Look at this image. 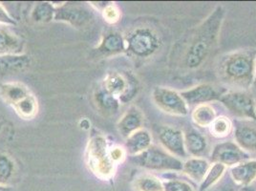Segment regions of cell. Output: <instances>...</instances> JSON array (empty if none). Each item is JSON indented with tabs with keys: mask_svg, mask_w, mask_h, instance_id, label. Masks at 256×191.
Instances as JSON below:
<instances>
[{
	"mask_svg": "<svg viewBox=\"0 0 256 191\" xmlns=\"http://www.w3.org/2000/svg\"><path fill=\"white\" fill-rule=\"evenodd\" d=\"M224 18V8L218 6L202 24L196 27L184 42V50H181L182 67L193 70L206 62L218 42Z\"/></svg>",
	"mask_w": 256,
	"mask_h": 191,
	"instance_id": "cell-1",
	"label": "cell"
},
{
	"mask_svg": "<svg viewBox=\"0 0 256 191\" xmlns=\"http://www.w3.org/2000/svg\"><path fill=\"white\" fill-rule=\"evenodd\" d=\"M256 67V49L239 50L222 60L219 74L226 84L246 90L254 84Z\"/></svg>",
	"mask_w": 256,
	"mask_h": 191,
	"instance_id": "cell-2",
	"label": "cell"
},
{
	"mask_svg": "<svg viewBox=\"0 0 256 191\" xmlns=\"http://www.w3.org/2000/svg\"><path fill=\"white\" fill-rule=\"evenodd\" d=\"M86 162L89 170L100 180H111L116 173L117 164L111 157V148L100 134L92 135L86 148Z\"/></svg>",
	"mask_w": 256,
	"mask_h": 191,
	"instance_id": "cell-3",
	"label": "cell"
},
{
	"mask_svg": "<svg viewBox=\"0 0 256 191\" xmlns=\"http://www.w3.org/2000/svg\"><path fill=\"white\" fill-rule=\"evenodd\" d=\"M126 53L137 58H148L160 50L162 40L150 27H137L124 36Z\"/></svg>",
	"mask_w": 256,
	"mask_h": 191,
	"instance_id": "cell-4",
	"label": "cell"
},
{
	"mask_svg": "<svg viewBox=\"0 0 256 191\" xmlns=\"http://www.w3.org/2000/svg\"><path fill=\"white\" fill-rule=\"evenodd\" d=\"M131 160L144 170L150 171H182V160L174 157L164 148L151 146L150 148L137 156L131 157Z\"/></svg>",
	"mask_w": 256,
	"mask_h": 191,
	"instance_id": "cell-5",
	"label": "cell"
},
{
	"mask_svg": "<svg viewBox=\"0 0 256 191\" xmlns=\"http://www.w3.org/2000/svg\"><path fill=\"white\" fill-rule=\"evenodd\" d=\"M108 93L116 96L122 104L129 102L137 95L138 82L130 73L112 72L107 74L102 86Z\"/></svg>",
	"mask_w": 256,
	"mask_h": 191,
	"instance_id": "cell-6",
	"label": "cell"
},
{
	"mask_svg": "<svg viewBox=\"0 0 256 191\" xmlns=\"http://www.w3.org/2000/svg\"><path fill=\"white\" fill-rule=\"evenodd\" d=\"M219 102L235 117L256 122V102L252 94L246 91H228Z\"/></svg>",
	"mask_w": 256,
	"mask_h": 191,
	"instance_id": "cell-7",
	"label": "cell"
},
{
	"mask_svg": "<svg viewBox=\"0 0 256 191\" xmlns=\"http://www.w3.org/2000/svg\"><path fill=\"white\" fill-rule=\"evenodd\" d=\"M152 98L156 106L166 114L176 117H184L190 113V107L180 92L168 87H155Z\"/></svg>",
	"mask_w": 256,
	"mask_h": 191,
	"instance_id": "cell-8",
	"label": "cell"
},
{
	"mask_svg": "<svg viewBox=\"0 0 256 191\" xmlns=\"http://www.w3.org/2000/svg\"><path fill=\"white\" fill-rule=\"evenodd\" d=\"M93 18V12L84 3H65L56 8L54 20L66 22L76 28H82L91 23Z\"/></svg>",
	"mask_w": 256,
	"mask_h": 191,
	"instance_id": "cell-9",
	"label": "cell"
},
{
	"mask_svg": "<svg viewBox=\"0 0 256 191\" xmlns=\"http://www.w3.org/2000/svg\"><path fill=\"white\" fill-rule=\"evenodd\" d=\"M248 160H250V155L240 148L234 142H223L217 144L210 155L212 164L219 162L226 168H232Z\"/></svg>",
	"mask_w": 256,
	"mask_h": 191,
	"instance_id": "cell-10",
	"label": "cell"
},
{
	"mask_svg": "<svg viewBox=\"0 0 256 191\" xmlns=\"http://www.w3.org/2000/svg\"><path fill=\"white\" fill-rule=\"evenodd\" d=\"M226 92V91L224 89H221L217 86L203 84L182 91L180 94L188 107H190L220 100Z\"/></svg>",
	"mask_w": 256,
	"mask_h": 191,
	"instance_id": "cell-11",
	"label": "cell"
},
{
	"mask_svg": "<svg viewBox=\"0 0 256 191\" xmlns=\"http://www.w3.org/2000/svg\"><path fill=\"white\" fill-rule=\"evenodd\" d=\"M158 138L162 148L178 159H186L188 154L184 146V132L171 126H162Z\"/></svg>",
	"mask_w": 256,
	"mask_h": 191,
	"instance_id": "cell-12",
	"label": "cell"
},
{
	"mask_svg": "<svg viewBox=\"0 0 256 191\" xmlns=\"http://www.w3.org/2000/svg\"><path fill=\"white\" fill-rule=\"evenodd\" d=\"M126 51L124 36L117 31H110L102 36V38L96 48L98 54L102 56H111Z\"/></svg>",
	"mask_w": 256,
	"mask_h": 191,
	"instance_id": "cell-13",
	"label": "cell"
},
{
	"mask_svg": "<svg viewBox=\"0 0 256 191\" xmlns=\"http://www.w3.org/2000/svg\"><path fill=\"white\" fill-rule=\"evenodd\" d=\"M144 124V115L137 106H130L118 120L117 128L118 133L124 138L136 132Z\"/></svg>",
	"mask_w": 256,
	"mask_h": 191,
	"instance_id": "cell-14",
	"label": "cell"
},
{
	"mask_svg": "<svg viewBox=\"0 0 256 191\" xmlns=\"http://www.w3.org/2000/svg\"><path fill=\"white\" fill-rule=\"evenodd\" d=\"M230 178L236 186H252L256 180V160H248L230 168Z\"/></svg>",
	"mask_w": 256,
	"mask_h": 191,
	"instance_id": "cell-15",
	"label": "cell"
},
{
	"mask_svg": "<svg viewBox=\"0 0 256 191\" xmlns=\"http://www.w3.org/2000/svg\"><path fill=\"white\" fill-rule=\"evenodd\" d=\"M184 146L188 156L203 158L208 151V142L201 132L196 129H188L184 133Z\"/></svg>",
	"mask_w": 256,
	"mask_h": 191,
	"instance_id": "cell-16",
	"label": "cell"
},
{
	"mask_svg": "<svg viewBox=\"0 0 256 191\" xmlns=\"http://www.w3.org/2000/svg\"><path fill=\"white\" fill-rule=\"evenodd\" d=\"M31 64V58L26 54L0 56V78L26 70Z\"/></svg>",
	"mask_w": 256,
	"mask_h": 191,
	"instance_id": "cell-17",
	"label": "cell"
},
{
	"mask_svg": "<svg viewBox=\"0 0 256 191\" xmlns=\"http://www.w3.org/2000/svg\"><path fill=\"white\" fill-rule=\"evenodd\" d=\"M235 142L246 153L256 154V128L248 124H238L234 129Z\"/></svg>",
	"mask_w": 256,
	"mask_h": 191,
	"instance_id": "cell-18",
	"label": "cell"
},
{
	"mask_svg": "<svg viewBox=\"0 0 256 191\" xmlns=\"http://www.w3.org/2000/svg\"><path fill=\"white\" fill-rule=\"evenodd\" d=\"M24 42L7 25L0 24V56L22 54Z\"/></svg>",
	"mask_w": 256,
	"mask_h": 191,
	"instance_id": "cell-19",
	"label": "cell"
},
{
	"mask_svg": "<svg viewBox=\"0 0 256 191\" xmlns=\"http://www.w3.org/2000/svg\"><path fill=\"white\" fill-rule=\"evenodd\" d=\"M152 146V136L150 131L140 128L126 138V151L130 157L137 156Z\"/></svg>",
	"mask_w": 256,
	"mask_h": 191,
	"instance_id": "cell-20",
	"label": "cell"
},
{
	"mask_svg": "<svg viewBox=\"0 0 256 191\" xmlns=\"http://www.w3.org/2000/svg\"><path fill=\"white\" fill-rule=\"evenodd\" d=\"M32 94L26 85L20 82H4L0 84V96L9 106H14L27 96Z\"/></svg>",
	"mask_w": 256,
	"mask_h": 191,
	"instance_id": "cell-21",
	"label": "cell"
},
{
	"mask_svg": "<svg viewBox=\"0 0 256 191\" xmlns=\"http://www.w3.org/2000/svg\"><path fill=\"white\" fill-rule=\"evenodd\" d=\"M210 168V164L204 158H190L182 164V172L197 184H201Z\"/></svg>",
	"mask_w": 256,
	"mask_h": 191,
	"instance_id": "cell-22",
	"label": "cell"
},
{
	"mask_svg": "<svg viewBox=\"0 0 256 191\" xmlns=\"http://www.w3.org/2000/svg\"><path fill=\"white\" fill-rule=\"evenodd\" d=\"M217 117L216 110L210 104L194 107L192 112V122L200 128H208Z\"/></svg>",
	"mask_w": 256,
	"mask_h": 191,
	"instance_id": "cell-23",
	"label": "cell"
},
{
	"mask_svg": "<svg viewBox=\"0 0 256 191\" xmlns=\"http://www.w3.org/2000/svg\"><path fill=\"white\" fill-rule=\"evenodd\" d=\"M132 188L134 191H164V180L151 173L138 175L132 182Z\"/></svg>",
	"mask_w": 256,
	"mask_h": 191,
	"instance_id": "cell-24",
	"label": "cell"
},
{
	"mask_svg": "<svg viewBox=\"0 0 256 191\" xmlns=\"http://www.w3.org/2000/svg\"><path fill=\"white\" fill-rule=\"evenodd\" d=\"M95 102L98 109L106 115L116 114L120 106V102L117 98L108 93L102 87H100L96 91L95 94Z\"/></svg>",
	"mask_w": 256,
	"mask_h": 191,
	"instance_id": "cell-25",
	"label": "cell"
},
{
	"mask_svg": "<svg viewBox=\"0 0 256 191\" xmlns=\"http://www.w3.org/2000/svg\"><path fill=\"white\" fill-rule=\"evenodd\" d=\"M12 107L18 116L23 120H32L38 112V102L32 94L27 96Z\"/></svg>",
	"mask_w": 256,
	"mask_h": 191,
	"instance_id": "cell-26",
	"label": "cell"
},
{
	"mask_svg": "<svg viewBox=\"0 0 256 191\" xmlns=\"http://www.w3.org/2000/svg\"><path fill=\"white\" fill-rule=\"evenodd\" d=\"M226 168H228L222 164H219V162L212 164L204 180L199 184V188H198L199 191H208V190H210L223 178Z\"/></svg>",
	"mask_w": 256,
	"mask_h": 191,
	"instance_id": "cell-27",
	"label": "cell"
},
{
	"mask_svg": "<svg viewBox=\"0 0 256 191\" xmlns=\"http://www.w3.org/2000/svg\"><path fill=\"white\" fill-rule=\"evenodd\" d=\"M232 122L226 116H217L210 126L208 131L215 138H228L234 132Z\"/></svg>",
	"mask_w": 256,
	"mask_h": 191,
	"instance_id": "cell-28",
	"label": "cell"
},
{
	"mask_svg": "<svg viewBox=\"0 0 256 191\" xmlns=\"http://www.w3.org/2000/svg\"><path fill=\"white\" fill-rule=\"evenodd\" d=\"M56 8L53 4L49 2H38L36 4L32 11V18L34 22L38 23H48L54 18Z\"/></svg>",
	"mask_w": 256,
	"mask_h": 191,
	"instance_id": "cell-29",
	"label": "cell"
},
{
	"mask_svg": "<svg viewBox=\"0 0 256 191\" xmlns=\"http://www.w3.org/2000/svg\"><path fill=\"white\" fill-rule=\"evenodd\" d=\"M16 171V164L11 157L0 154V184L9 186Z\"/></svg>",
	"mask_w": 256,
	"mask_h": 191,
	"instance_id": "cell-30",
	"label": "cell"
},
{
	"mask_svg": "<svg viewBox=\"0 0 256 191\" xmlns=\"http://www.w3.org/2000/svg\"><path fill=\"white\" fill-rule=\"evenodd\" d=\"M164 191H196L190 182L179 179L164 180Z\"/></svg>",
	"mask_w": 256,
	"mask_h": 191,
	"instance_id": "cell-31",
	"label": "cell"
},
{
	"mask_svg": "<svg viewBox=\"0 0 256 191\" xmlns=\"http://www.w3.org/2000/svg\"><path fill=\"white\" fill-rule=\"evenodd\" d=\"M102 14L104 20L110 24L116 23L120 18V11L118 8L117 5H115L114 3L107 4L106 6L102 10Z\"/></svg>",
	"mask_w": 256,
	"mask_h": 191,
	"instance_id": "cell-32",
	"label": "cell"
},
{
	"mask_svg": "<svg viewBox=\"0 0 256 191\" xmlns=\"http://www.w3.org/2000/svg\"><path fill=\"white\" fill-rule=\"evenodd\" d=\"M0 24L7 26H16V22L11 16V14L6 11V9L0 4Z\"/></svg>",
	"mask_w": 256,
	"mask_h": 191,
	"instance_id": "cell-33",
	"label": "cell"
},
{
	"mask_svg": "<svg viewBox=\"0 0 256 191\" xmlns=\"http://www.w3.org/2000/svg\"><path fill=\"white\" fill-rule=\"evenodd\" d=\"M126 148H122L120 146H113L111 148V157L113 160L116 162V164H120L122 162L126 156Z\"/></svg>",
	"mask_w": 256,
	"mask_h": 191,
	"instance_id": "cell-34",
	"label": "cell"
},
{
	"mask_svg": "<svg viewBox=\"0 0 256 191\" xmlns=\"http://www.w3.org/2000/svg\"><path fill=\"white\" fill-rule=\"evenodd\" d=\"M238 191H256L254 190V188L252 186H243V188H240Z\"/></svg>",
	"mask_w": 256,
	"mask_h": 191,
	"instance_id": "cell-35",
	"label": "cell"
},
{
	"mask_svg": "<svg viewBox=\"0 0 256 191\" xmlns=\"http://www.w3.org/2000/svg\"><path fill=\"white\" fill-rule=\"evenodd\" d=\"M0 191H14L9 186H1L0 184Z\"/></svg>",
	"mask_w": 256,
	"mask_h": 191,
	"instance_id": "cell-36",
	"label": "cell"
},
{
	"mask_svg": "<svg viewBox=\"0 0 256 191\" xmlns=\"http://www.w3.org/2000/svg\"><path fill=\"white\" fill-rule=\"evenodd\" d=\"M2 126H3V122H0V130L2 129Z\"/></svg>",
	"mask_w": 256,
	"mask_h": 191,
	"instance_id": "cell-37",
	"label": "cell"
},
{
	"mask_svg": "<svg viewBox=\"0 0 256 191\" xmlns=\"http://www.w3.org/2000/svg\"><path fill=\"white\" fill-rule=\"evenodd\" d=\"M254 82L256 84V78H254Z\"/></svg>",
	"mask_w": 256,
	"mask_h": 191,
	"instance_id": "cell-38",
	"label": "cell"
},
{
	"mask_svg": "<svg viewBox=\"0 0 256 191\" xmlns=\"http://www.w3.org/2000/svg\"><path fill=\"white\" fill-rule=\"evenodd\" d=\"M226 191H238V190H226Z\"/></svg>",
	"mask_w": 256,
	"mask_h": 191,
	"instance_id": "cell-39",
	"label": "cell"
}]
</instances>
